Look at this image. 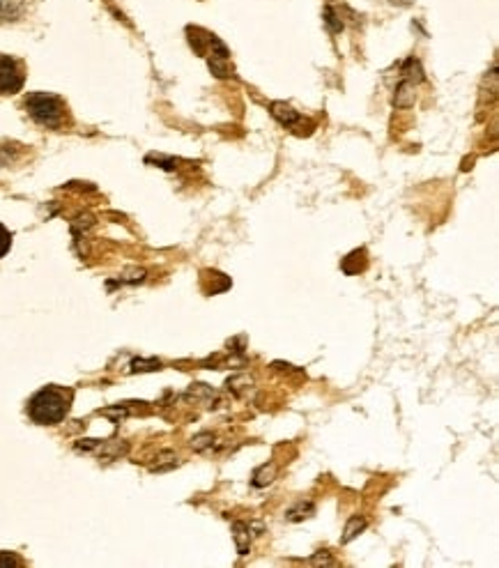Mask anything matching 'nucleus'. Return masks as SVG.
I'll use <instances>...</instances> for the list:
<instances>
[{
  "label": "nucleus",
  "instance_id": "2",
  "mask_svg": "<svg viewBox=\"0 0 499 568\" xmlns=\"http://www.w3.org/2000/svg\"><path fill=\"white\" fill-rule=\"evenodd\" d=\"M25 111L30 113V118L37 124L49 127V129H58L67 120L65 102L56 95H49V92H32V95L25 97Z\"/></svg>",
  "mask_w": 499,
  "mask_h": 568
},
{
  "label": "nucleus",
  "instance_id": "7",
  "mask_svg": "<svg viewBox=\"0 0 499 568\" xmlns=\"http://www.w3.org/2000/svg\"><path fill=\"white\" fill-rule=\"evenodd\" d=\"M0 566H21V559L10 552H5V554H0Z\"/></svg>",
  "mask_w": 499,
  "mask_h": 568
},
{
  "label": "nucleus",
  "instance_id": "4",
  "mask_svg": "<svg viewBox=\"0 0 499 568\" xmlns=\"http://www.w3.org/2000/svg\"><path fill=\"white\" fill-rule=\"evenodd\" d=\"M272 116L279 120L281 124H286V127H293L297 120H299V113L290 109L288 104H281V102L272 104Z\"/></svg>",
  "mask_w": 499,
  "mask_h": 568
},
{
  "label": "nucleus",
  "instance_id": "6",
  "mask_svg": "<svg viewBox=\"0 0 499 568\" xmlns=\"http://www.w3.org/2000/svg\"><path fill=\"white\" fill-rule=\"evenodd\" d=\"M10 246H12V232L5 228L3 223H0V258L8 256Z\"/></svg>",
  "mask_w": 499,
  "mask_h": 568
},
{
  "label": "nucleus",
  "instance_id": "3",
  "mask_svg": "<svg viewBox=\"0 0 499 568\" xmlns=\"http://www.w3.org/2000/svg\"><path fill=\"white\" fill-rule=\"evenodd\" d=\"M23 65L10 56H0V95H14L23 88Z\"/></svg>",
  "mask_w": 499,
  "mask_h": 568
},
{
  "label": "nucleus",
  "instance_id": "1",
  "mask_svg": "<svg viewBox=\"0 0 499 568\" xmlns=\"http://www.w3.org/2000/svg\"><path fill=\"white\" fill-rule=\"evenodd\" d=\"M74 393L72 389H63V386H44L42 391H37L28 403V414L35 424L42 426H53L60 424L67 414H70Z\"/></svg>",
  "mask_w": 499,
  "mask_h": 568
},
{
  "label": "nucleus",
  "instance_id": "5",
  "mask_svg": "<svg viewBox=\"0 0 499 568\" xmlns=\"http://www.w3.org/2000/svg\"><path fill=\"white\" fill-rule=\"evenodd\" d=\"M363 527H366V520L352 518V520H350V525H348V529H346V538H343V540H346V543H348V540H352L357 536V532H361Z\"/></svg>",
  "mask_w": 499,
  "mask_h": 568
}]
</instances>
